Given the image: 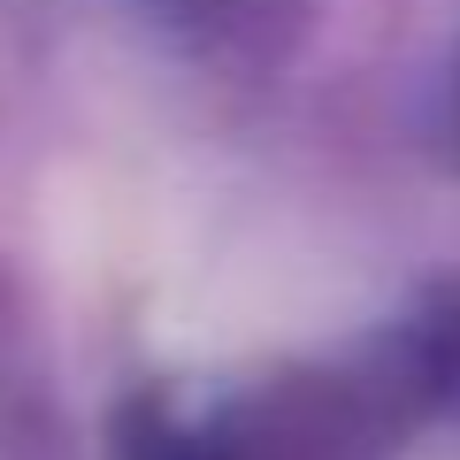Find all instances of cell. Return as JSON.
Here are the masks:
<instances>
[{"mask_svg":"<svg viewBox=\"0 0 460 460\" xmlns=\"http://www.w3.org/2000/svg\"><path fill=\"white\" fill-rule=\"evenodd\" d=\"M445 138L460 154V39H453V62H445Z\"/></svg>","mask_w":460,"mask_h":460,"instance_id":"6da1fadb","label":"cell"}]
</instances>
